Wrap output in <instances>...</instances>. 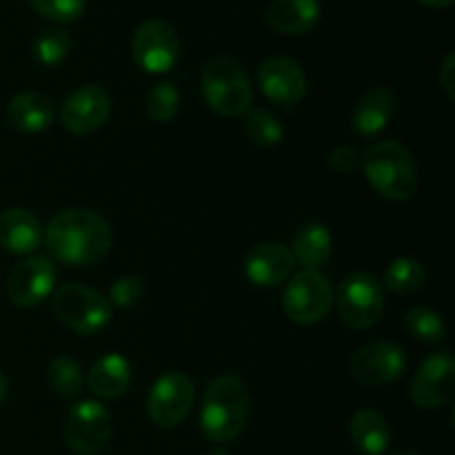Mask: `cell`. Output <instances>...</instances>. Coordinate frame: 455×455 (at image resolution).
<instances>
[{
    "label": "cell",
    "mask_w": 455,
    "mask_h": 455,
    "mask_svg": "<svg viewBox=\"0 0 455 455\" xmlns=\"http://www.w3.org/2000/svg\"><path fill=\"white\" fill-rule=\"evenodd\" d=\"M44 244L52 260L69 267L100 262L114 244L109 222L92 209H62L44 229Z\"/></svg>",
    "instance_id": "cell-1"
},
{
    "label": "cell",
    "mask_w": 455,
    "mask_h": 455,
    "mask_svg": "<svg viewBox=\"0 0 455 455\" xmlns=\"http://www.w3.org/2000/svg\"><path fill=\"white\" fill-rule=\"evenodd\" d=\"M251 395L238 376H218L209 385L200 409V431L212 443H231L244 431Z\"/></svg>",
    "instance_id": "cell-2"
},
{
    "label": "cell",
    "mask_w": 455,
    "mask_h": 455,
    "mask_svg": "<svg viewBox=\"0 0 455 455\" xmlns=\"http://www.w3.org/2000/svg\"><path fill=\"white\" fill-rule=\"evenodd\" d=\"M360 167L373 189L394 203L409 200L420 185L416 158L407 147L395 140L373 142L363 154Z\"/></svg>",
    "instance_id": "cell-3"
},
{
    "label": "cell",
    "mask_w": 455,
    "mask_h": 455,
    "mask_svg": "<svg viewBox=\"0 0 455 455\" xmlns=\"http://www.w3.org/2000/svg\"><path fill=\"white\" fill-rule=\"evenodd\" d=\"M200 89L207 105L225 118H238L251 109L253 89L247 74L235 60L216 56L207 60L200 74Z\"/></svg>",
    "instance_id": "cell-4"
},
{
    "label": "cell",
    "mask_w": 455,
    "mask_h": 455,
    "mask_svg": "<svg viewBox=\"0 0 455 455\" xmlns=\"http://www.w3.org/2000/svg\"><path fill=\"white\" fill-rule=\"evenodd\" d=\"M52 307L56 318L80 336H96L114 315V307L102 293L76 283L60 284L53 291Z\"/></svg>",
    "instance_id": "cell-5"
},
{
    "label": "cell",
    "mask_w": 455,
    "mask_h": 455,
    "mask_svg": "<svg viewBox=\"0 0 455 455\" xmlns=\"http://www.w3.org/2000/svg\"><path fill=\"white\" fill-rule=\"evenodd\" d=\"M333 302L338 305L342 323L355 331H364L378 324L385 311V296H382V284L376 275L355 271L347 275L338 287Z\"/></svg>",
    "instance_id": "cell-6"
},
{
    "label": "cell",
    "mask_w": 455,
    "mask_h": 455,
    "mask_svg": "<svg viewBox=\"0 0 455 455\" xmlns=\"http://www.w3.org/2000/svg\"><path fill=\"white\" fill-rule=\"evenodd\" d=\"M333 284L318 269H302L289 280L284 291V314L296 324H318L333 307Z\"/></svg>",
    "instance_id": "cell-7"
},
{
    "label": "cell",
    "mask_w": 455,
    "mask_h": 455,
    "mask_svg": "<svg viewBox=\"0 0 455 455\" xmlns=\"http://www.w3.org/2000/svg\"><path fill=\"white\" fill-rule=\"evenodd\" d=\"M114 434L111 413L96 400H80L71 404L62 422V435L71 451L96 455L109 444Z\"/></svg>",
    "instance_id": "cell-8"
},
{
    "label": "cell",
    "mask_w": 455,
    "mask_h": 455,
    "mask_svg": "<svg viewBox=\"0 0 455 455\" xmlns=\"http://www.w3.org/2000/svg\"><path fill=\"white\" fill-rule=\"evenodd\" d=\"M194 398V380L180 371H167L151 385L147 395V416L158 429H173L189 416Z\"/></svg>",
    "instance_id": "cell-9"
},
{
    "label": "cell",
    "mask_w": 455,
    "mask_h": 455,
    "mask_svg": "<svg viewBox=\"0 0 455 455\" xmlns=\"http://www.w3.org/2000/svg\"><path fill=\"white\" fill-rule=\"evenodd\" d=\"M132 53L136 65L147 74H164V71L173 69L180 58L178 31L160 18L142 22L133 34Z\"/></svg>",
    "instance_id": "cell-10"
},
{
    "label": "cell",
    "mask_w": 455,
    "mask_h": 455,
    "mask_svg": "<svg viewBox=\"0 0 455 455\" xmlns=\"http://www.w3.org/2000/svg\"><path fill=\"white\" fill-rule=\"evenodd\" d=\"M409 394L418 409L434 411L444 407L455 394V360L451 351L429 355L413 376Z\"/></svg>",
    "instance_id": "cell-11"
},
{
    "label": "cell",
    "mask_w": 455,
    "mask_h": 455,
    "mask_svg": "<svg viewBox=\"0 0 455 455\" xmlns=\"http://www.w3.org/2000/svg\"><path fill=\"white\" fill-rule=\"evenodd\" d=\"M56 267L44 256H27L7 278V296L20 309L43 305L56 289Z\"/></svg>",
    "instance_id": "cell-12"
},
{
    "label": "cell",
    "mask_w": 455,
    "mask_h": 455,
    "mask_svg": "<svg viewBox=\"0 0 455 455\" xmlns=\"http://www.w3.org/2000/svg\"><path fill=\"white\" fill-rule=\"evenodd\" d=\"M349 376L360 385L378 387L398 380L407 369V355L398 345L391 342H373L360 347L349 358Z\"/></svg>",
    "instance_id": "cell-13"
},
{
    "label": "cell",
    "mask_w": 455,
    "mask_h": 455,
    "mask_svg": "<svg viewBox=\"0 0 455 455\" xmlns=\"http://www.w3.org/2000/svg\"><path fill=\"white\" fill-rule=\"evenodd\" d=\"M111 98L98 84H84L67 96L60 109V123L67 132L76 136H87L98 132L109 120Z\"/></svg>",
    "instance_id": "cell-14"
},
{
    "label": "cell",
    "mask_w": 455,
    "mask_h": 455,
    "mask_svg": "<svg viewBox=\"0 0 455 455\" xmlns=\"http://www.w3.org/2000/svg\"><path fill=\"white\" fill-rule=\"evenodd\" d=\"M258 84L271 102L293 107L307 96V76L296 60L274 56L258 69Z\"/></svg>",
    "instance_id": "cell-15"
},
{
    "label": "cell",
    "mask_w": 455,
    "mask_h": 455,
    "mask_svg": "<svg viewBox=\"0 0 455 455\" xmlns=\"http://www.w3.org/2000/svg\"><path fill=\"white\" fill-rule=\"evenodd\" d=\"M296 258L280 243L256 244L244 258V275L256 287H278L293 274Z\"/></svg>",
    "instance_id": "cell-16"
},
{
    "label": "cell",
    "mask_w": 455,
    "mask_h": 455,
    "mask_svg": "<svg viewBox=\"0 0 455 455\" xmlns=\"http://www.w3.org/2000/svg\"><path fill=\"white\" fill-rule=\"evenodd\" d=\"M44 243V227L29 209L12 207L0 213V247L13 256H31Z\"/></svg>",
    "instance_id": "cell-17"
},
{
    "label": "cell",
    "mask_w": 455,
    "mask_h": 455,
    "mask_svg": "<svg viewBox=\"0 0 455 455\" xmlns=\"http://www.w3.org/2000/svg\"><path fill=\"white\" fill-rule=\"evenodd\" d=\"M395 111V98L389 87H373L363 93L351 111V129L360 138H376L385 132Z\"/></svg>",
    "instance_id": "cell-18"
},
{
    "label": "cell",
    "mask_w": 455,
    "mask_h": 455,
    "mask_svg": "<svg viewBox=\"0 0 455 455\" xmlns=\"http://www.w3.org/2000/svg\"><path fill=\"white\" fill-rule=\"evenodd\" d=\"M132 364L124 355L107 354L92 364L87 376L89 389L102 400H116L132 387Z\"/></svg>",
    "instance_id": "cell-19"
},
{
    "label": "cell",
    "mask_w": 455,
    "mask_h": 455,
    "mask_svg": "<svg viewBox=\"0 0 455 455\" xmlns=\"http://www.w3.org/2000/svg\"><path fill=\"white\" fill-rule=\"evenodd\" d=\"M320 20L318 0H274L267 7V22L274 31L300 36L314 29Z\"/></svg>",
    "instance_id": "cell-20"
},
{
    "label": "cell",
    "mask_w": 455,
    "mask_h": 455,
    "mask_svg": "<svg viewBox=\"0 0 455 455\" xmlns=\"http://www.w3.org/2000/svg\"><path fill=\"white\" fill-rule=\"evenodd\" d=\"M53 102L44 93L22 92L7 105V120L12 127L25 133H40L53 123Z\"/></svg>",
    "instance_id": "cell-21"
},
{
    "label": "cell",
    "mask_w": 455,
    "mask_h": 455,
    "mask_svg": "<svg viewBox=\"0 0 455 455\" xmlns=\"http://www.w3.org/2000/svg\"><path fill=\"white\" fill-rule=\"evenodd\" d=\"M349 434L364 455H382L389 447V422L376 409H360L349 422Z\"/></svg>",
    "instance_id": "cell-22"
},
{
    "label": "cell",
    "mask_w": 455,
    "mask_h": 455,
    "mask_svg": "<svg viewBox=\"0 0 455 455\" xmlns=\"http://www.w3.org/2000/svg\"><path fill=\"white\" fill-rule=\"evenodd\" d=\"M291 253L305 269H318L327 265L333 253L331 231L320 222H307L293 235Z\"/></svg>",
    "instance_id": "cell-23"
},
{
    "label": "cell",
    "mask_w": 455,
    "mask_h": 455,
    "mask_svg": "<svg viewBox=\"0 0 455 455\" xmlns=\"http://www.w3.org/2000/svg\"><path fill=\"white\" fill-rule=\"evenodd\" d=\"M380 284L395 296H411L425 284V267L413 258H395L385 269Z\"/></svg>",
    "instance_id": "cell-24"
},
{
    "label": "cell",
    "mask_w": 455,
    "mask_h": 455,
    "mask_svg": "<svg viewBox=\"0 0 455 455\" xmlns=\"http://www.w3.org/2000/svg\"><path fill=\"white\" fill-rule=\"evenodd\" d=\"M243 132L253 145L265 147V149H274L284 138V129L278 123V118L274 114H269L267 109H256V107H251L244 114Z\"/></svg>",
    "instance_id": "cell-25"
},
{
    "label": "cell",
    "mask_w": 455,
    "mask_h": 455,
    "mask_svg": "<svg viewBox=\"0 0 455 455\" xmlns=\"http://www.w3.org/2000/svg\"><path fill=\"white\" fill-rule=\"evenodd\" d=\"M47 382L60 398H76L83 391V367L71 355H58L49 363Z\"/></svg>",
    "instance_id": "cell-26"
},
{
    "label": "cell",
    "mask_w": 455,
    "mask_h": 455,
    "mask_svg": "<svg viewBox=\"0 0 455 455\" xmlns=\"http://www.w3.org/2000/svg\"><path fill=\"white\" fill-rule=\"evenodd\" d=\"M404 329L409 331V336L425 345H440L447 338V324H444L443 315L429 307H413L404 318Z\"/></svg>",
    "instance_id": "cell-27"
},
{
    "label": "cell",
    "mask_w": 455,
    "mask_h": 455,
    "mask_svg": "<svg viewBox=\"0 0 455 455\" xmlns=\"http://www.w3.org/2000/svg\"><path fill=\"white\" fill-rule=\"evenodd\" d=\"M180 92H178L176 84L172 83H158L147 92L145 98V109L154 123L167 124L180 111Z\"/></svg>",
    "instance_id": "cell-28"
},
{
    "label": "cell",
    "mask_w": 455,
    "mask_h": 455,
    "mask_svg": "<svg viewBox=\"0 0 455 455\" xmlns=\"http://www.w3.org/2000/svg\"><path fill=\"white\" fill-rule=\"evenodd\" d=\"M71 49V36L67 34L60 27H52V29L40 31L38 38L34 40V58L40 62V65H60L67 56H69Z\"/></svg>",
    "instance_id": "cell-29"
},
{
    "label": "cell",
    "mask_w": 455,
    "mask_h": 455,
    "mask_svg": "<svg viewBox=\"0 0 455 455\" xmlns=\"http://www.w3.org/2000/svg\"><path fill=\"white\" fill-rule=\"evenodd\" d=\"M29 4L40 16L58 25L76 22L87 9V0H29Z\"/></svg>",
    "instance_id": "cell-30"
},
{
    "label": "cell",
    "mask_w": 455,
    "mask_h": 455,
    "mask_svg": "<svg viewBox=\"0 0 455 455\" xmlns=\"http://www.w3.org/2000/svg\"><path fill=\"white\" fill-rule=\"evenodd\" d=\"M145 298V283L138 275H123L109 289V305L118 309H132Z\"/></svg>",
    "instance_id": "cell-31"
},
{
    "label": "cell",
    "mask_w": 455,
    "mask_h": 455,
    "mask_svg": "<svg viewBox=\"0 0 455 455\" xmlns=\"http://www.w3.org/2000/svg\"><path fill=\"white\" fill-rule=\"evenodd\" d=\"M329 164H331L338 173L355 172V169L363 164V154H360L355 147L340 145V147H336L331 154H329Z\"/></svg>",
    "instance_id": "cell-32"
},
{
    "label": "cell",
    "mask_w": 455,
    "mask_h": 455,
    "mask_svg": "<svg viewBox=\"0 0 455 455\" xmlns=\"http://www.w3.org/2000/svg\"><path fill=\"white\" fill-rule=\"evenodd\" d=\"M440 84H443L447 96L453 100L455 98V56L453 53H449V56L444 58L443 69H440Z\"/></svg>",
    "instance_id": "cell-33"
},
{
    "label": "cell",
    "mask_w": 455,
    "mask_h": 455,
    "mask_svg": "<svg viewBox=\"0 0 455 455\" xmlns=\"http://www.w3.org/2000/svg\"><path fill=\"white\" fill-rule=\"evenodd\" d=\"M420 3L427 4V7H431V9H447V7H451L453 0H420Z\"/></svg>",
    "instance_id": "cell-34"
},
{
    "label": "cell",
    "mask_w": 455,
    "mask_h": 455,
    "mask_svg": "<svg viewBox=\"0 0 455 455\" xmlns=\"http://www.w3.org/2000/svg\"><path fill=\"white\" fill-rule=\"evenodd\" d=\"M7 391H9L7 376H4V373L0 371V404H3V403H4V398H7Z\"/></svg>",
    "instance_id": "cell-35"
},
{
    "label": "cell",
    "mask_w": 455,
    "mask_h": 455,
    "mask_svg": "<svg viewBox=\"0 0 455 455\" xmlns=\"http://www.w3.org/2000/svg\"><path fill=\"white\" fill-rule=\"evenodd\" d=\"M209 455H231V453L225 451V449H213V451L209 453Z\"/></svg>",
    "instance_id": "cell-36"
},
{
    "label": "cell",
    "mask_w": 455,
    "mask_h": 455,
    "mask_svg": "<svg viewBox=\"0 0 455 455\" xmlns=\"http://www.w3.org/2000/svg\"><path fill=\"white\" fill-rule=\"evenodd\" d=\"M394 455H420V453H416V451H398V453H394Z\"/></svg>",
    "instance_id": "cell-37"
}]
</instances>
